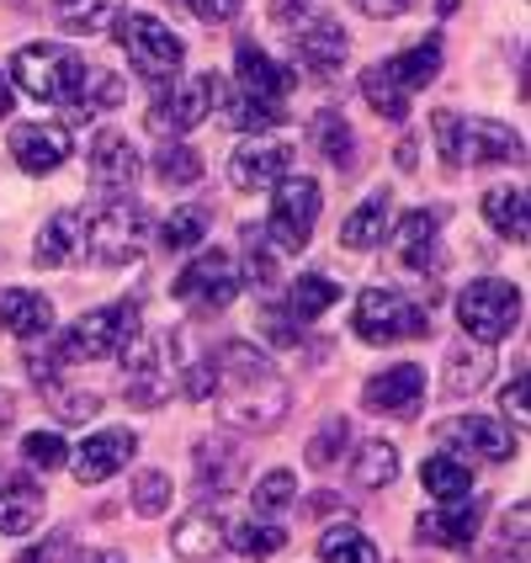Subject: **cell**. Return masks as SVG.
I'll use <instances>...</instances> for the list:
<instances>
[{
  "label": "cell",
  "mask_w": 531,
  "mask_h": 563,
  "mask_svg": "<svg viewBox=\"0 0 531 563\" xmlns=\"http://www.w3.org/2000/svg\"><path fill=\"white\" fill-rule=\"evenodd\" d=\"M208 362H213V394H219V409L229 426L272 431L287 415V383L251 341H223Z\"/></svg>",
  "instance_id": "cell-1"
},
{
  "label": "cell",
  "mask_w": 531,
  "mask_h": 563,
  "mask_svg": "<svg viewBox=\"0 0 531 563\" xmlns=\"http://www.w3.org/2000/svg\"><path fill=\"white\" fill-rule=\"evenodd\" d=\"M112 37H118V48L128 54L139 80L165 86V80H176V69L187 64V43L165 27L159 16H144V11H112Z\"/></svg>",
  "instance_id": "cell-2"
},
{
  "label": "cell",
  "mask_w": 531,
  "mask_h": 563,
  "mask_svg": "<svg viewBox=\"0 0 531 563\" xmlns=\"http://www.w3.org/2000/svg\"><path fill=\"white\" fill-rule=\"evenodd\" d=\"M11 80L32 101H64V107H75L80 101V80H86V59L75 48H64V43H27L11 59Z\"/></svg>",
  "instance_id": "cell-3"
},
{
  "label": "cell",
  "mask_w": 531,
  "mask_h": 563,
  "mask_svg": "<svg viewBox=\"0 0 531 563\" xmlns=\"http://www.w3.org/2000/svg\"><path fill=\"white\" fill-rule=\"evenodd\" d=\"M123 356V394L133 409H155L176 388V335H133Z\"/></svg>",
  "instance_id": "cell-4"
},
{
  "label": "cell",
  "mask_w": 531,
  "mask_h": 563,
  "mask_svg": "<svg viewBox=\"0 0 531 563\" xmlns=\"http://www.w3.org/2000/svg\"><path fill=\"white\" fill-rule=\"evenodd\" d=\"M133 335H139V303H107V309L80 313L64 330V341H54V351H59L64 362H107Z\"/></svg>",
  "instance_id": "cell-5"
},
{
  "label": "cell",
  "mask_w": 531,
  "mask_h": 563,
  "mask_svg": "<svg viewBox=\"0 0 531 563\" xmlns=\"http://www.w3.org/2000/svg\"><path fill=\"white\" fill-rule=\"evenodd\" d=\"M356 335L367 345H399V341H420L431 330V309H420L414 298L394 292V287H367L356 298Z\"/></svg>",
  "instance_id": "cell-6"
},
{
  "label": "cell",
  "mask_w": 531,
  "mask_h": 563,
  "mask_svg": "<svg viewBox=\"0 0 531 563\" xmlns=\"http://www.w3.org/2000/svg\"><path fill=\"white\" fill-rule=\"evenodd\" d=\"M457 319L468 330V341L495 345L521 324V287H510L500 277H478L457 292Z\"/></svg>",
  "instance_id": "cell-7"
},
{
  "label": "cell",
  "mask_w": 531,
  "mask_h": 563,
  "mask_svg": "<svg viewBox=\"0 0 531 563\" xmlns=\"http://www.w3.org/2000/svg\"><path fill=\"white\" fill-rule=\"evenodd\" d=\"M240 266H234V255L223 251H197L187 261V272L176 277V298L197 313H219L229 309L234 298H240Z\"/></svg>",
  "instance_id": "cell-8"
},
{
  "label": "cell",
  "mask_w": 531,
  "mask_h": 563,
  "mask_svg": "<svg viewBox=\"0 0 531 563\" xmlns=\"http://www.w3.org/2000/svg\"><path fill=\"white\" fill-rule=\"evenodd\" d=\"M144 208L133 202V197H112L91 223H86V251L101 261V266H128L133 255H139V240H144Z\"/></svg>",
  "instance_id": "cell-9"
},
{
  "label": "cell",
  "mask_w": 531,
  "mask_h": 563,
  "mask_svg": "<svg viewBox=\"0 0 531 563\" xmlns=\"http://www.w3.org/2000/svg\"><path fill=\"white\" fill-rule=\"evenodd\" d=\"M313 223H319V181L287 170L277 181V197H272V240L298 255L313 240Z\"/></svg>",
  "instance_id": "cell-10"
},
{
  "label": "cell",
  "mask_w": 531,
  "mask_h": 563,
  "mask_svg": "<svg viewBox=\"0 0 531 563\" xmlns=\"http://www.w3.org/2000/svg\"><path fill=\"white\" fill-rule=\"evenodd\" d=\"M219 107H223L219 75H191V80L170 86V96H159L155 107H150V128H155V133H187V128H197L208 112H219Z\"/></svg>",
  "instance_id": "cell-11"
},
{
  "label": "cell",
  "mask_w": 531,
  "mask_h": 563,
  "mask_svg": "<svg viewBox=\"0 0 531 563\" xmlns=\"http://www.w3.org/2000/svg\"><path fill=\"white\" fill-rule=\"evenodd\" d=\"M27 373H32V383H37V394L54 405V415L69 420V426H86L96 409H101V399H96L91 388H75V383L64 377V356L54 351V345L27 351Z\"/></svg>",
  "instance_id": "cell-12"
},
{
  "label": "cell",
  "mask_w": 531,
  "mask_h": 563,
  "mask_svg": "<svg viewBox=\"0 0 531 563\" xmlns=\"http://www.w3.org/2000/svg\"><path fill=\"white\" fill-rule=\"evenodd\" d=\"M436 441L446 452H457V457H478V463H510L516 457V437L505 431L500 420H489V415H457V420H441L436 426Z\"/></svg>",
  "instance_id": "cell-13"
},
{
  "label": "cell",
  "mask_w": 531,
  "mask_h": 563,
  "mask_svg": "<svg viewBox=\"0 0 531 563\" xmlns=\"http://www.w3.org/2000/svg\"><path fill=\"white\" fill-rule=\"evenodd\" d=\"M292 64L303 69V75H319V80H330L335 69L345 64V48H351V37H345V27L335 22V16H324V11H313V16H303L298 22V32H292Z\"/></svg>",
  "instance_id": "cell-14"
},
{
  "label": "cell",
  "mask_w": 531,
  "mask_h": 563,
  "mask_svg": "<svg viewBox=\"0 0 531 563\" xmlns=\"http://www.w3.org/2000/svg\"><path fill=\"white\" fill-rule=\"evenodd\" d=\"M75 150L69 128L59 123H16L11 128V159L27 170V176H54Z\"/></svg>",
  "instance_id": "cell-15"
},
{
  "label": "cell",
  "mask_w": 531,
  "mask_h": 563,
  "mask_svg": "<svg viewBox=\"0 0 531 563\" xmlns=\"http://www.w3.org/2000/svg\"><path fill=\"white\" fill-rule=\"evenodd\" d=\"M91 181L96 191H107V197H128L133 181H139V150L128 144V133L118 128H101L91 144Z\"/></svg>",
  "instance_id": "cell-16"
},
{
  "label": "cell",
  "mask_w": 531,
  "mask_h": 563,
  "mask_svg": "<svg viewBox=\"0 0 531 563\" xmlns=\"http://www.w3.org/2000/svg\"><path fill=\"white\" fill-rule=\"evenodd\" d=\"M287 165H292V150H287V144H277V139H251V144H240V150L229 155V181L240 191H266L287 176Z\"/></svg>",
  "instance_id": "cell-17"
},
{
  "label": "cell",
  "mask_w": 531,
  "mask_h": 563,
  "mask_svg": "<svg viewBox=\"0 0 531 563\" xmlns=\"http://www.w3.org/2000/svg\"><path fill=\"white\" fill-rule=\"evenodd\" d=\"M234 75H240V86H234V91L255 96V101H272V107H281L287 91H292V69L272 64L266 48H255V37H245V43L234 48Z\"/></svg>",
  "instance_id": "cell-18"
},
{
  "label": "cell",
  "mask_w": 531,
  "mask_h": 563,
  "mask_svg": "<svg viewBox=\"0 0 531 563\" xmlns=\"http://www.w3.org/2000/svg\"><path fill=\"white\" fill-rule=\"evenodd\" d=\"M420 399H425V373L414 362H399L388 373L367 377V388H362V405L377 409V415H414Z\"/></svg>",
  "instance_id": "cell-19"
},
{
  "label": "cell",
  "mask_w": 531,
  "mask_h": 563,
  "mask_svg": "<svg viewBox=\"0 0 531 563\" xmlns=\"http://www.w3.org/2000/svg\"><path fill=\"white\" fill-rule=\"evenodd\" d=\"M139 452V437L133 431H96V437L80 441L75 452V478L80 484H107L112 473H123Z\"/></svg>",
  "instance_id": "cell-20"
},
{
  "label": "cell",
  "mask_w": 531,
  "mask_h": 563,
  "mask_svg": "<svg viewBox=\"0 0 531 563\" xmlns=\"http://www.w3.org/2000/svg\"><path fill=\"white\" fill-rule=\"evenodd\" d=\"M478 527H484V500L463 495V505L452 500L446 510H425L414 521V537L431 542V548H468L473 537H478Z\"/></svg>",
  "instance_id": "cell-21"
},
{
  "label": "cell",
  "mask_w": 531,
  "mask_h": 563,
  "mask_svg": "<svg viewBox=\"0 0 531 563\" xmlns=\"http://www.w3.org/2000/svg\"><path fill=\"white\" fill-rule=\"evenodd\" d=\"M0 330L16 341H43L54 330V303L32 287H5L0 292Z\"/></svg>",
  "instance_id": "cell-22"
},
{
  "label": "cell",
  "mask_w": 531,
  "mask_h": 563,
  "mask_svg": "<svg viewBox=\"0 0 531 563\" xmlns=\"http://www.w3.org/2000/svg\"><path fill=\"white\" fill-rule=\"evenodd\" d=\"M441 223H446V208H420V213H409L405 229H399V261H405V272H441Z\"/></svg>",
  "instance_id": "cell-23"
},
{
  "label": "cell",
  "mask_w": 531,
  "mask_h": 563,
  "mask_svg": "<svg viewBox=\"0 0 531 563\" xmlns=\"http://www.w3.org/2000/svg\"><path fill=\"white\" fill-rule=\"evenodd\" d=\"M521 155H527L521 133H510L505 123H489V118L463 123V165H510Z\"/></svg>",
  "instance_id": "cell-24"
},
{
  "label": "cell",
  "mask_w": 531,
  "mask_h": 563,
  "mask_svg": "<svg viewBox=\"0 0 531 563\" xmlns=\"http://www.w3.org/2000/svg\"><path fill=\"white\" fill-rule=\"evenodd\" d=\"M436 69H441V37H425V43H414V48L377 64V75H383L388 86H399L405 96H414L420 86H431Z\"/></svg>",
  "instance_id": "cell-25"
},
{
  "label": "cell",
  "mask_w": 531,
  "mask_h": 563,
  "mask_svg": "<svg viewBox=\"0 0 531 563\" xmlns=\"http://www.w3.org/2000/svg\"><path fill=\"white\" fill-rule=\"evenodd\" d=\"M223 542H229V527H223L219 510H197V516H187V521H176V532H170V548L191 563L219 559Z\"/></svg>",
  "instance_id": "cell-26"
},
{
  "label": "cell",
  "mask_w": 531,
  "mask_h": 563,
  "mask_svg": "<svg viewBox=\"0 0 531 563\" xmlns=\"http://www.w3.org/2000/svg\"><path fill=\"white\" fill-rule=\"evenodd\" d=\"M495 373V345L473 341V345H452L446 351V399H463V394H478Z\"/></svg>",
  "instance_id": "cell-27"
},
{
  "label": "cell",
  "mask_w": 531,
  "mask_h": 563,
  "mask_svg": "<svg viewBox=\"0 0 531 563\" xmlns=\"http://www.w3.org/2000/svg\"><path fill=\"white\" fill-rule=\"evenodd\" d=\"M75 255H86V219L80 213H54V219L37 229V266L43 272H54L64 261H75Z\"/></svg>",
  "instance_id": "cell-28"
},
{
  "label": "cell",
  "mask_w": 531,
  "mask_h": 563,
  "mask_svg": "<svg viewBox=\"0 0 531 563\" xmlns=\"http://www.w3.org/2000/svg\"><path fill=\"white\" fill-rule=\"evenodd\" d=\"M240 468H245V446H240V441L208 437L197 446V484H202V489H213V495L234 489V484H240Z\"/></svg>",
  "instance_id": "cell-29"
},
{
  "label": "cell",
  "mask_w": 531,
  "mask_h": 563,
  "mask_svg": "<svg viewBox=\"0 0 531 563\" xmlns=\"http://www.w3.org/2000/svg\"><path fill=\"white\" fill-rule=\"evenodd\" d=\"M388 213H394V191L383 187L341 223V245L345 251H377V245H383V234H388Z\"/></svg>",
  "instance_id": "cell-30"
},
{
  "label": "cell",
  "mask_w": 531,
  "mask_h": 563,
  "mask_svg": "<svg viewBox=\"0 0 531 563\" xmlns=\"http://www.w3.org/2000/svg\"><path fill=\"white\" fill-rule=\"evenodd\" d=\"M43 521V489L32 478H16L0 489V537H27Z\"/></svg>",
  "instance_id": "cell-31"
},
{
  "label": "cell",
  "mask_w": 531,
  "mask_h": 563,
  "mask_svg": "<svg viewBox=\"0 0 531 563\" xmlns=\"http://www.w3.org/2000/svg\"><path fill=\"white\" fill-rule=\"evenodd\" d=\"M484 219H489L495 234L527 245V187H495L484 197Z\"/></svg>",
  "instance_id": "cell-32"
},
{
  "label": "cell",
  "mask_w": 531,
  "mask_h": 563,
  "mask_svg": "<svg viewBox=\"0 0 531 563\" xmlns=\"http://www.w3.org/2000/svg\"><path fill=\"white\" fill-rule=\"evenodd\" d=\"M420 484L436 495V500H463L473 489V468L468 457H457V452H436V457H425V468H420Z\"/></svg>",
  "instance_id": "cell-33"
},
{
  "label": "cell",
  "mask_w": 531,
  "mask_h": 563,
  "mask_svg": "<svg viewBox=\"0 0 531 563\" xmlns=\"http://www.w3.org/2000/svg\"><path fill=\"white\" fill-rule=\"evenodd\" d=\"M309 139L330 165H341L345 176H351V165H356V139H351V123H345L341 112H319L309 128Z\"/></svg>",
  "instance_id": "cell-34"
},
{
  "label": "cell",
  "mask_w": 531,
  "mask_h": 563,
  "mask_svg": "<svg viewBox=\"0 0 531 563\" xmlns=\"http://www.w3.org/2000/svg\"><path fill=\"white\" fill-rule=\"evenodd\" d=\"M394 473H399V446L394 441H362V452H356V463H351V478L362 484V489H383V484H394Z\"/></svg>",
  "instance_id": "cell-35"
},
{
  "label": "cell",
  "mask_w": 531,
  "mask_h": 563,
  "mask_svg": "<svg viewBox=\"0 0 531 563\" xmlns=\"http://www.w3.org/2000/svg\"><path fill=\"white\" fill-rule=\"evenodd\" d=\"M128 96V86L112 75V69H101V64H86V80H80V101L69 107V118H91V112H107V107H118Z\"/></svg>",
  "instance_id": "cell-36"
},
{
  "label": "cell",
  "mask_w": 531,
  "mask_h": 563,
  "mask_svg": "<svg viewBox=\"0 0 531 563\" xmlns=\"http://www.w3.org/2000/svg\"><path fill=\"white\" fill-rule=\"evenodd\" d=\"M208 208H176L170 219L159 223V251L165 255H187L202 245V234H208Z\"/></svg>",
  "instance_id": "cell-37"
},
{
  "label": "cell",
  "mask_w": 531,
  "mask_h": 563,
  "mask_svg": "<svg viewBox=\"0 0 531 563\" xmlns=\"http://www.w3.org/2000/svg\"><path fill=\"white\" fill-rule=\"evenodd\" d=\"M319 559L324 563H377V548L362 527L341 521V527H330V532L319 537Z\"/></svg>",
  "instance_id": "cell-38"
},
{
  "label": "cell",
  "mask_w": 531,
  "mask_h": 563,
  "mask_svg": "<svg viewBox=\"0 0 531 563\" xmlns=\"http://www.w3.org/2000/svg\"><path fill=\"white\" fill-rule=\"evenodd\" d=\"M335 298H341V287L330 277H319V272H309V277H298L287 287V313H292V319H319Z\"/></svg>",
  "instance_id": "cell-39"
},
{
  "label": "cell",
  "mask_w": 531,
  "mask_h": 563,
  "mask_svg": "<svg viewBox=\"0 0 531 563\" xmlns=\"http://www.w3.org/2000/svg\"><path fill=\"white\" fill-rule=\"evenodd\" d=\"M229 542H234V553H245V559H277L281 548H287V532H281L272 516H255V521H245Z\"/></svg>",
  "instance_id": "cell-40"
},
{
  "label": "cell",
  "mask_w": 531,
  "mask_h": 563,
  "mask_svg": "<svg viewBox=\"0 0 531 563\" xmlns=\"http://www.w3.org/2000/svg\"><path fill=\"white\" fill-rule=\"evenodd\" d=\"M155 170H159V181H165V187H197V181H202V155H197V150H187V144H165V150H159L155 155Z\"/></svg>",
  "instance_id": "cell-41"
},
{
  "label": "cell",
  "mask_w": 531,
  "mask_h": 563,
  "mask_svg": "<svg viewBox=\"0 0 531 563\" xmlns=\"http://www.w3.org/2000/svg\"><path fill=\"white\" fill-rule=\"evenodd\" d=\"M112 11H118L112 0H59V27L80 37V32L107 27V22H112Z\"/></svg>",
  "instance_id": "cell-42"
},
{
  "label": "cell",
  "mask_w": 531,
  "mask_h": 563,
  "mask_svg": "<svg viewBox=\"0 0 531 563\" xmlns=\"http://www.w3.org/2000/svg\"><path fill=\"white\" fill-rule=\"evenodd\" d=\"M345 446H351V426H345V420H330V426L313 431V441L303 446V457H309V468H335Z\"/></svg>",
  "instance_id": "cell-43"
},
{
  "label": "cell",
  "mask_w": 531,
  "mask_h": 563,
  "mask_svg": "<svg viewBox=\"0 0 531 563\" xmlns=\"http://www.w3.org/2000/svg\"><path fill=\"white\" fill-rule=\"evenodd\" d=\"M133 510L139 516H165L170 510V473L159 468L133 473Z\"/></svg>",
  "instance_id": "cell-44"
},
{
  "label": "cell",
  "mask_w": 531,
  "mask_h": 563,
  "mask_svg": "<svg viewBox=\"0 0 531 563\" xmlns=\"http://www.w3.org/2000/svg\"><path fill=\"white\" fill-rule=\"evenodd\" d=\"M240 240H245V277L261 282V287H272V282H277V255H272V245H266V229L245 223Z\"/></svg>",
  "instance_id": "cell-45"
},
{
  "label": "cell",
  "mask_w": 531,
  "mask_h": 563,
  "mask_svg": "<svg viewBox=\"0 0 531 563\" xmlns=\"http://www.w3.org/2000/svg\"><path fill=\"white\" fill-rule=\"evenodd\" d=\"M292 495H298V473H292V468H272L261 484H255V516H277Z\"/></svg>",
  "instance_id": "cell-46"
},
{
  "label": "cell",
  "mask_w": 531,
  "mask_h": 563,
  "mask_svg": "<svg viewBox=\"0 0 531 563\" xmlns=\"http://www.w3.org/2000/svg\"><path fill=\"white\" fill-rule=\"evenodd\" d=\"M431 133H436V155L446 170H463V118L457 112H431Z\"/></svg>",
  "instance_id": "cell-47"
},
{
  "label": "cell",
  "mask_w": 531,
  "mask_h": 563,
  "mask_svg": "<svg viewBox=\"0 0 531 563\" xmlns=\"http://www.w3.org/2000/svg\"><path fill=\"white\" fill-rule=\"evenodd\" d=\"M22 457H27V468H64V457H69V446H64L59 431H32L27 441H22Z\"/></svg>",
  "instance_id": "cell-48"
},
{
  "label": "cell",
  "mask_w": 531,
  "mask_h": 563,
  "mask_svg": "<svg viewBox=\"0 0 531 563\" xmlns=\"http://www.w3.org/2000/svg\"><path fill=\"white\" fill-rule=\"evenodd\" d=\"M298 324H303V319H292V313H287V303H266V309H261V330H266V341L272 345H281V351H292V345L303 341V335H298Z\"/></svg>",
  "instance_id": "cell-49"
},
{
  "label": "cell",
  "mask_w": 531,
  "mask_h": 563,
  "mask_svg": "<svg viewBox=\"0 0 531 563\" xmlns=\"http://www.w3.org/2000/svg\"><path fill=\"white\" fill-rule=\"evenodd\" d=\"M197 22H208V27H223V22H234L240 16V0H181Z\"/></svg>",
  "instance_id": "cell-50"
},
{
  "label": "cell",
  "mask_w": 531,
  "mask_h": 563,
  "mask_svg": "<svg viewBox=\"0 0 531 563\" xmlns=\"http://www.w3.org/2000/svg\"><path fill=\"white\" fill-rule=\"evenodd\" d=\"M181 383H187V399H213V362H197L191 373H181Z\"/></svg>",
  "instance_id": "cell-51"
},
{
  "label": "cell",
  "mask_w": 531,
  "mask_h": 563,
  "mask_svg": "<svg viewBox=\"0 0 531 563\" xmlns=\"http://www.w3.org/2000/svg\"><path fill=\"white\" fill-rule=\"evenodd\" d=\"M500 405H505V415L516 420V426H527V377H516L510 388L500 394Z\"/></svg>",
  "instance_id": "cell-52"
},
{
  "label": "cell",
  "mask_w": 531,
  "mask_h": 563,
  "mask_svg": "<svg viewBox=\"0 0 531 563\" xmlns=\"http://www.w3.org/2000/svg\"><path fill=\"white\" fill-rule=\"evenodd\" d=\"M272 16H277V22H292V16H298V22H303V16H313V0H272Z\"/></svg>",
  "instance_id": "cell-53"
},
{
  "label": "cell",
  "mask_w": 531,
  "mask_h": 563,
  "mask_svg": "<svg viewBox=\"0 0 531 563\" xmlns=\"http://www.w3.org/2000/svg\"><path fill=\"white\" fill-rule=\"evenodd\" d=\"M69 548V537H54V542H43V548H32V553H22V563H59V553Z\"/></svg>",
  "instance_id": "cell-54"
},
{
  "label": "cell",
  "mask_w": 531,
  "mask_h": 563,
  "mask_svg": "<svg viewBox=\"0 0 531 563\" xmlns=\"http://www.w3.org/2000/svg\"><path fill=\"white\" fill-rule=\"evenodd\" d=\"M356 5H362L367 16H399V11H405L409 0H356Z\"/></svg>",
  "instance_id": "cell-55"
},
{
  "label": "cell",
  "mask_w": 531,
  "mask_h": 563,
  "mask_svg": "<svg viewBox=\"0 0 531 563\" xmlns=\"http://www.w3.org/2000/svg\"><path fill=\"white\" fill-rule=\"evenodd\" d=\"M11 420H16V399H11V394L0 388V437L11 431Z\"/></svg>",
  "instance_id": "cell-56"
},
{
  "label": "cell",
  "mask_w": 531,
  "mask_h": 563,
  "mask_svg": "<svg viewBox=\"0 0 531 563\" xmlns=\"http://www.w3.org/2000/svg\"><path fill=\"white\" fill-rule=\"evenodd\" d=\"M11 107H16V91H11V75L0 69V118H11Z\"/></svg>",
  "instance_id": "cell-57"
},
{
  "label": "cell",
  "mask_w": 531,
  "mask_h": 563,
  "mask_svg": "<svg viewBox=\"0 0 531 563\" xmlns=\"http://www.w3.org/2000/svg\"><path fill=\"white\" fill-rule=\"evenodd\" d=\"M309 505H313L309 516H330V510H335V495H319V500H309Z\"/></svg>",
  "instance_id": "cell-58"
},
{
  "label": "cell",
  "mask_w": 531,
  "mask_h": 563,
  "mask_svg": "<svg viewBox=\"0 0 531 563\" xmlns=\"http://www.w3.org/2000/svg\"><path fill=\"white\" fill-rule=\"evenodd\" d=\"M80 563H123V559H118V553H86Z\"/></svg>",
  "instance_id": "cell-59"
},
{
  "label": "cell",
  "mask_w": 531,
  "mask_h": 563,
  "mask_svg": "<svg viewBox=\"0 0 531 563\" xmlns=\"http://www.w3.org/2000/svg\"><path fill=\"white\" fill-rule=\"evenodd\" d=\"M16 5H27V0H16Z\"/></svg>",
  "instance_id": "cell-60"
}]
</instances>
